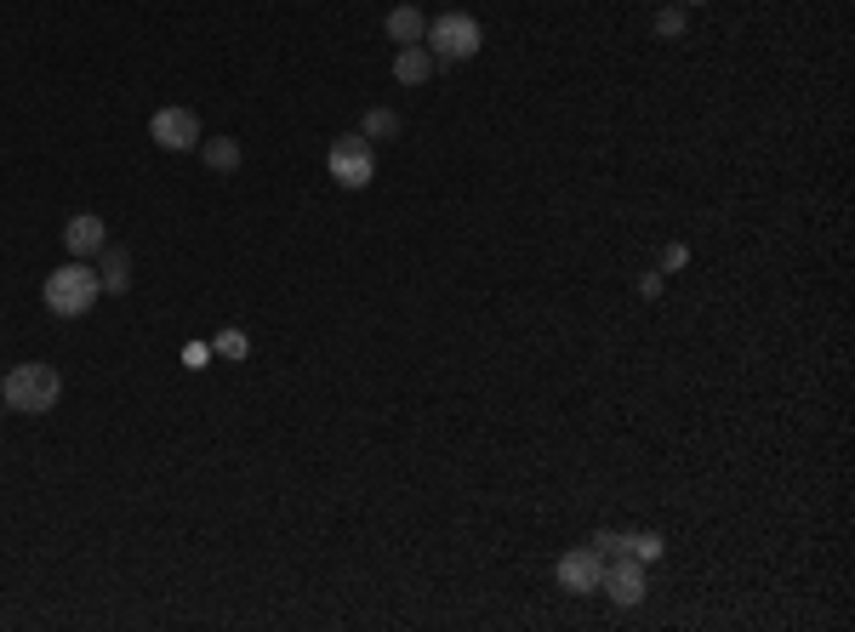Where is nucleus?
<instances>
[{"label":"nucleus","instance_id":"ddd939ff","mask_svg":"<svg viewBox=\"0 0 855 632\" xmlns=\"http://www.w3.org/2000/svg\"><path fill=\"white\" fill-rule=\"evenodd\" d=\"M360 137H365V143H388V137H400V114H394V108H365Z\"/></svg>","mask_w":855,"mask_h":632},{"label":"nucleus","instance_id":"9d476101","mask_svg":"<svg viewBox=\"0 0 855 632\" xmlns=\"http://www.w3.org/2000/svg\"><path fill=\"white\" fill-rule=\"evenodd\" d=\"M388 41H394V46H422V34H428V18L411 7V0H405V7H394V12H388Z\"/></svg>","mask_w":855,"mask_h":632},{"label":"nucleus","instance_id":"a211bd4d","mask_svg":"<svg viewBox=\"0 0 855 632\" xmlns=\"http://www.w3.org/2000/svg\"><path fill=\"white\" fill-rule=\"evenodd\" d=\"M588 547H594V552H621V536H616V530H594Z\"/></svg>","mask_w":855,"mask_h":632},{"label":"nucleus","instance_id":"0eeeda50","mask_svg":"<svg viewBox=\"0 0 855 632\" xmlns=\"http://www.w3.org/2000/svg\"><path fill=\"white\" fill-rule=\"evenodd\" d=\"M599 581H605V552H594V547H570L565 559H559V587L576 592V599L599 592Z\"/></svg>","mask_w":855,"mask_h":632},{"label":"nucleus","instance_id":"6e6552de","mask_svg":"<svg viewBox=\"0 0 855 632\" xmlns=\"http://www.w3.org/2000/svg\"><path fill=\"white\" fill-rule=\"evenodd\" d=\"M63 246H69V257H97L103 246H109V234H103V217H92V211H81V217H69L63 222Z\"/></svg>","mask_w":855,"mask_h":632},{"label":"nucleus","instance_id":"4468645a","mask_svg":"<svg viewBox=\"0 0 855 632\" xmlns=\"http://www.w3.org/2000/svg\"><path fill=\"white\" fill-rule=\"evenodd\" d=\"M621 552H633L639 564H656V559L668 552V541L656 536V530H633V536H621Z\"/></svg>","mask_w":855,"mask_h":632},{"label":"nucleus","instance_id":"9b49d317","mask_svg":"<svg viewBox=\"0 0 855 632\" xmlns=\"http://www.w3.org/2000/svg\"><path fill=\"white\" fill-rule=\"evenodd\" d=\"M428 74H434V52H428V46H400L394 52V81L400 86H422Z\"/></svg>","mask_w":855,"mask_h":632},{"label":"nucleus","instance_id":"f8f14e48","mask_svg":"<svg viewBox=\"0 0 855 632\" xmlns=\"http://www.w3.org/2000/svg\"><path fill=\"white\" fill-rule=\"evenodd\" d=\"M200 154H206L212 172H240V160H246L235 137H200Z\"/></svg>","mask_w":855,"mask_h":632},{"label":"nucleus","instance_id":"2eb2a0df","mask_svg":"<svg viewBox=\"0 0 855 632\" xmlns=\"http://www.w3.org/2000/svg\"><path fill=\"white\" fill-rule=\"evenodd\" d=\"M212 353H223V360H246V353H251V336H246V331H217V336H212Z\"/></svg>","mask_w":855,"mask_h":632},{"label":"nucleus","instance_id":"f3484780","mask_svg":"<svg viewBox=\"0 0 855 632\" xmlns=\"http://www.w3.org/2000/svg\"><path fill=\"white\" fill-rule=\"evenodd\" d=\"M206 360H212V342H188L183 348V365L188 371H206Z\"/></svg>","mask_w":855,"mask_h":632},{"label":"nucleus","instance_id":"f257e3e1","mask_svg":"<svg viewBox=\"0 0 855 632\" xmlns=\"http://www.w3.org/2000/svg\"><path fill=\"white\" fill-rule=\"evenodd\" d=\"M0 400H7V411L47 416V411L63 400V376H58V365H41V360L12 365V371H7V382H0Z\"/></svg>","mask_w":855,"mask_h":632},{"label":"nucleus","instance_id":"f03ea898","mask_svg":"<svg viewBox=\"0 0 855 632\" xmlns=\"http://www.w3.org/2000/svg\"><path fill=\"white\" fill-rule=\"evenodd\" d=\"M47 308L58 313V320H81V313H92V302L103 297V280H97V268L74 257L69 268H52L47 273Z\"/></svg>","mask_w":855,"mask_h":632},{"label":"nucleus","instance_id":"6ab92c4d","mask_svg":"<svg viewBox=\"0 0 855 632\" xmlns=\"http://www.w3.org/2000/svg\"><path fill=\"white\" fill-rule=\"evenodd\" d=\"M690 262V251L684 246H668V257H662V268H684Z\"/></svg>","mask_w":855,"mask_h":632},{"label":"nucleus","instance_id":"7ed1b4c3","mask_svg":"<svg viewBox=\"0 0 855 632\" xmlns=\"http://www.w3.org/2000/svg\"><path fill=\"white\" fill-rule=\"evenodd\" d=\"M422 46L434 52V63H468V58H480V46H485V29H480V18H468V12H445V18L428 23Z\"/></svg>","mask_w":855,"mask_h":632},{"label":"nucleus","instance_id":"aec40b11","mask_svg":"<svg viewBox=\"0 0 855 632\" xmlns=\"http://www.w3.org/2000/svg\"><path fill=\"white\" fill-rule=\"evenodd\" d=\"M684 7H702V0H684Z\"/></svg>","mask_w":855,"mask_h":632},{"label":"nucleus","instance_id":"1a4fd4ad","mask_svg":"<svg viewBox=\"0 0 855 632\" xmlns=\"http://www.w3.org/2000/svg\"><path fill=\"white\" fill-rule=\"evenodd\" d=\"M97 257H103V262H97L103 291H109V297H126V291H132V257H126L121 246H103Z\"/></svg>","mask_w":855,"mask_h":632},{"label":"nucleus","instance_id":"20e7f679","mask_svg":"<svg viewBox=\"0 0 855 632\" xmlns=\"http://www.w3.org/2000/svg\"><path fill=\"white\" fill-rule=\"evenodd\" d=\"M326 166H331V183H342V188H365V183L377 177V154H371V143L354 132V137H337V143H331Z\"/></svg>","mask_w":855,"mask_h":632},{"label":"nucleus","instance_id":"423d86ee","mask_svg":"<svg viewBox=\"0 0 855 632\" xmlns=\"http://www.w3.org/2000/svg\"><path fill=\"white\" fill-rule=\"evenodd\" d=\"M148 137L166 154H188V148H200V121H194V108H161L148 121Z\"/></svg>","mask_w":855,"mask_h":632},{"label":"nucleus","instance_id":"dca6fc26","mask_svg":"<svg viewBox=\"0 0 855 632\" xmlns=\"http://www.w3.org/2000/svg\"><path fill=\"white\" fill-rule=\"evenodd\" d=\"M656 34H662V41H673V34H684V7H668V12H656Z\"/></svg>","mask_w":855,"mask_h":632},{"label":"nucleus","instance_id":"39448f33","mask_svg":"<svg viewBox=\"0 0 855 632\" xmlns=\"http://www.w3.org/2000/svg\"><path fill=\"white\" fill-rule=\"evenodd\" d=\"M599 587L610 592L621 610H633L645 599V564L633 559V552H605V581Z\"/></svg>","mask_w":855,"mask_h":632}]
</instances>
